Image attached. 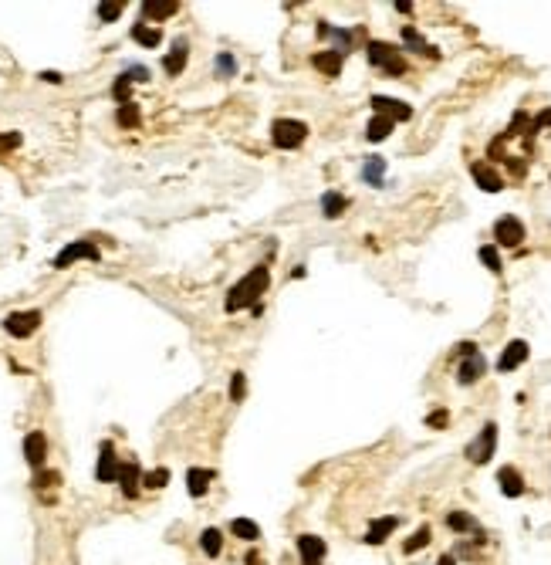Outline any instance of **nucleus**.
I'll use <instances>...</instances> for the list:
<instances>
[{
    "mask_svg": "<svg viewBox=\"0 0 551 565\" xmlns=\"http://www.w3.org/2000/svg\"><path fill=\"white\" fill-rule=\"evenodd\" d=\"M267 285H271V274H267L264 264H257L254 271H247L233 288L227 292V312H240V308H247V305H254L257 308V301H261V294L267 292Z\"/></svg>",
    "mask_w": 551,
    "mask_h": 565,
    "instance_id": "f257e3e1",
    "label": "nucleus"
},
{
    "mask_svg": "<svg viewBox=\"0 0 551 565\" xmlns=\"http://www.w3.org/2000/svg\"><path fill=\"white\" fill-rule=\"evenodd\" d=\"M304 139H308V125L301 118H274L271 125V142L278 149H298Z\"/></svg>",
    "mask_w": 551,
    "mask_h": 565,
    "instance_id": "f03ea898",
    "label": "nucleus"
},
{
    "mask_svg": "<svg viewBox=\"0 0 551 565\" xmlns=\"http://www.w3.org/2000/svg\"><path fill=\"white\" fill-rule=\"evenodd\" d=\"M365 55H369V61H372L376 68H382L386 75H402V72H406V61H402V55L396 51V44H386V41H369Z\"/></svg>",
    "mask_w": 551,
    "mask_h": 565,
    "instance_id": "7ed1b4c3",
    "label": "nucleus"
},
{
    "mask_svg": "<svg viewBox=\"0 0 551 565\" xmlns=\"http://www.w3.org/2000/svg\"><path fill=\"white\" fill-rule=\"evenodd\" d=\"M494 450H497V423H484L480 437L467 447V461L470 464H487L494 457Z\"/></svg>",
    "mask_w": 551,
    "mask_h": 565,
    "instance_id": "20e7f679",
    "label": "nucleus"
},
{
    "mask_svg": "<svg viewBox=\"0 0 551 565\" xmlns=\"http://www.w3.org/2000/svg\"><path fill=\"white\" fill-rule=\"evenodd\" d=\"M38 325H41L38 308H31V312H11L7 318H4V332H7V335H14V339H27V335H34Z\"/></svg>",
    "mask_w": 551,
    "mask_h": 565,
    "instance_id": "39448f33",
    "label": "nucleus"
},
{
    "mask_svg": "<svg viewBox=\"0 0 551 565\" xmlns=\"http://www.w3.org/2000/svg\"><path fill=\"white\" fill-rule=\"evenodd\" d=\"M98 257H102V251H98L95 244L75 240V244H68L64 251L55 254V268H68V264H75V261H98Z\"/></svg>",
    "mask_w": 551,
    "mask_h": 565,
    "instance_id": "423d86ee",
    "label": "nucleus"
},
{
    "mask_svg": "<svg viewBox=\"0 0 551 565\" xmlns=\"http://www.w3.org/2000/svg\"><path fill=\"white\" fill-rule=\"evenodd\" d=\"M118 470H122V464H118V457H115L112 440H102V447H98L95 477L102 481V484H112V481H118Z\"/></svg>",
    "mask_w": 551,
    "mask_h": 565,
    "instance_id": "0eeeda50",
    "label": "nucleus"
},
{
    "mask_svg": "<svg viewBox=\"0 0 551 565\" xmlns=\"http://www.w3.org/2000/svg\"><path fill=\"white\" fill-rule=\"evenodd\" d=\"M494 237H497V244L501 247H517L521 240H524V224L517 220V217H501L494 224Z\"/></svg>",
    "mask_w": 551,
    "mask_h": 565,
    "instance_id": "6e6552de",
    "label": "nucleus"
},
{
    "mask_svg": "<svg viewBox=\"0 0 551 565\" xmlns=\"http://www.w3.org/2000/svg\"><path fill=\"white\" fill-rule=\"evenodd\" d=\"M372 109H376V116H386V118H393V122H409L413 118V109L406 102H400V98L372 95Z\"/></svg>",
    "mask_w": 551,
    "mask_h": 565,
    "instance_id": "1a4fd4ad",
    "label": "nucleus"
},
{
    "mask_svg": "<svg viewBox=\"0 0 551 565\" xmlns=\"http://www.w3.org/2000/svg\"><path fill=\"white\" fill-rule=\"evenodd\" d=\"M24 457H27V464L34 470H41L44 457H48V437H44L41 430H31V433L24 437Z\"/></svg>",
    "mask_w": 551,
    "mask_h": 565,
    "instance_id": "9d476101",
    "label": "nucleus"
},
{
    "mask_svg": "<svg viewBox=\"0 0 551 565\" xmlns=\"http://www.w3.org/2000/svg\"><path fill=\"white\" fill-rule=\"evenodd\" d=\"M470 173H474V183L480 190H487V193H501L504 190V179H501V173H497L491 163H474Z\"/></svg>",
    "mask_w": 551,
    "mask_h": 565,
    "instance_id": "9b49d317",
    "label": "nucleus"
},
{
    "mask_svg": "<svg viewBox=\"0 0 551 565\" xmlns=\"http://www.w3.org/2000/svg\"><path fill=\"white\" fill-rule=\"evenodd\" d=\"M484 372H487V359L477 352V355H470V359H463V362H460V369H456V383H460V386H474Z\"/></svg>",
    "mask_w": 551,
    "mask_h": 565,
    "instance_id": "f8f14e48",
    "label": "nucleus"
},
{
    "mask_svg": "<svg viewBox=\"0 0 551 565\" xmlns=\"http://www.w3.org/2000/svg\"><path fill=\"white\" fill-rule=\"evenodd\" d=\"M298 555H301V565H322L325 538H318V535H301L298 538Z\"/></svg>",
    "mask_w": 551,
    "mask_h": 565,
    "instance_id": "ddd939ff",
    "label": "nucleus"
},
{
    "mask_svg": "<svg viewBox=\"0 0 551 565\" xmlns=\"http://www.w3.org/2000/svg\"><path fill=\"white\" fill-rule=\"evenodd\" d=\"M524 359H528V342H524V339H514L511 346L501 352V359H497V369H501V372H511V369H517V366H521Z\"/></svg>",
    "mask_w": 551,
    "mask_h": 565,
    "instance_id": "4468645a",
    "label": "nucleus"
},
{
    "mask_svg": "<svg viewBox=\"0 0 551 565\" xmlns=\"http://www.w3.org/2000/svg\"><path fill=\"white\" fill-rule=\"evenodd\" d=\"M186 55H190V41L186 38H176L172 41V51L163 58V68H166V75H179L183 68H186Z\"/></svg>",
    "mask_w": 551,
    "mask_h": 565,
    "instance_id": "2eb2a0df",
    "label": "nucleus"
},
{
    "mask_svg": "<svg viewBox=\"0 0 551 565\" xmlns=\"http://www.w3.org/2000/svg\"><path fill=\"white\" fill-rule=\"evenodd\" d=\"M396 528H400V518H396V515L376 518V522L369 525V531H365V542H369V545H382V542H386V538H389Z\"/></svg>",
    "mask_w": 551,
    "mask_h": 565,
    "instance_id": "dca6fc26",
    "label": "nucleus"
},
{
    "mask_svg": "<svg viewBox=\"0 0 551 565\" xmlns=\"http://www.w3.org/2000/svg\"><path fill=\"white\" fill-rule=\"evenodd\" d=\"M311 64H315V72H322L325 79H335V75H342V51H318L315 58H311Z\"/></svg>",
    "mask_w": 551,
    "mask_h": 565,
    "instance_id": "f3484780",
    "label": "nucleus"
},
{
    "mask_svg": "<svg viewBox=\"0 0 551 565\" xmlns=\"http://www.w3.org/2000/svg\"><path fill=\"white\" fill-rule=\"evenodd\" d=\"M497 484L504 491V498H521L524 494V477L517 474V468H501L497 470Z\"/></svg>",
    "mask_w": 551,
    "mask_h": 565,
    "instance_id": "a211bd4d",
    "label": "nucleus"
},
{
    "mask_svg": "<svg viewBox=\"0 0 551 565\" xmlns=\"http://www.w3.org/2000/svg\"><path fill=\"white\" fill-rule=\"evenodd\" d=\"M139 481H142L139 464H122V470H118V484H122V494H125V498H139Z\"/></svg>",
    "mask_w": 551,
    "mask_h": 565,
    "instance_id": "6ab92c4d",
    "label": "nucleus"
},
{
    "mask_svg": "<svg viewBox=\"0 0 551 565\" xmlns=\"http://www.w3.org/2000/svg\"><path fill=\"white\" fill-rule=\"evenodd\" d=\"M176 11H179V0H146V4H142V14L152 18V20H166V18H172Z\"/></svg>",
    "mask_w": 551,
    "mask_h": 565,
    "instance_id": "aec40b11",
    "label": "nucleus"
},
{
    "mask_svg": "<svg viewBox=\"0 0 551 565\" xmlns=\"http://www.w3.org/2000/svg\"><path fill=\"white\" fill-rule=\"evenodd\" d=\"M210 481H213V474H210L207 468H190L186 470V491H190L193 498H203L207 494Z\"/></svg>",
    "mask_w": 551,
    "mask_h": 565,
    "instance_id": "412c9836",
    "label": "nucleus"
},
{
    "mask_svg": "<svg viewBox=\"0 0 551 565\" xmlns=\"http://www.w3.org/2000/svg\"><path fill=\"white\" fill-rule=\"evenodd\" d=\"M132 41L135 44H142V48H159V44H163V31H159V27H149L146 20H139L132 27Z\"/></svg>",
    "mask_w": 551,
    "mask_h": 565,
    "instance_id": "4be33fe9",
    "label": "nucleus"
},
{
    "mask_svg": "<svg viewBox=\"0 0 551 565\" xmlns=\"http://www.w3.org/2000/svg\"><path fill=\"white\" fill-rule=\"evenodd\" d=\"M362 179H365L369 186H382V183H386V159L382 156L365 159V166H362Z\"/></svg>",
    "mask_w": 551,
    "mask_h": 565,
    "instance_id": "5701e85b",
    "label": "nucleus"
},
{
    "mask_svg": "<svg viewBox=\"0 0 551 565\" xmlns=\"http://www.w3.org/2000/svg\"><path fill=\"white\" fill-rule=\"evenodd\" d=\"M393 125H396L393 118H386V116H372V118H369V125H365V139H369V142H382V139H386L389 132H393Z\"/></svg>",
    "mask_w": 551,
    "mask_h": 565,
    "instance_id": "b1692460",
    "label": "nucleus"
},
{
    "mask_svg": "<svg viewBox=\"0 0 551 565\" xmlns=\"http://www.w3.org/2000/svg\"><path fill=\"white\" fill-rule=\"evenodd\" d=\"M200 548L207 552L210 559H217V555L224 552V535H220V528H203V535H200Z\"/></svg>",
    "mask_w": 551,
    "mask_h": 565,
    "instance_id": "393cba45",
    "label": "nucleus"
},
{
    "mask_svg": "<svg viewBox=\"0 0 551 565\" xmlns=\"http://www.w3.org/2000/svg\"><path fill=\"white\" fill-rule=\"evenodd\" d=\"M348 207V200H345L342 193H335V190H328V193L322 196V214L328 217V220H335V217H342V210Z\"/></svg>",
    "mask_w": 551,
    "mask_h": 565,
    "instance_id": "a878e982",
    "label": "nucleus"
},
{
    "mask_svg": "<svg viewBox=\"0 0 551 565\" xmlns=\"http://www.w3.org/2000/svg\"><path fill=\"white\" fill-rule=\"evenodd\" d=\"M230 531H233L237 538H244V542H257V538H261V528L254 525L250 518H233V522H230Z\"/></svg>",
    "mask_w": 551,
    "mask_h": 565,
    "instance_id": "bb28decb",
    "label": "nucleus"
},
{
    "mask_svg": "<svg viewBox=\"0 0 551 565\" xmlns=\"http://www.w3.org/2000/svg\"><path fill=\"white\" fill-rule=\"evenodd\" d=\"M426 545H430V528L419 525L416 531H413V535H409V538L402 542V552H406V555H416L419 548H426Z\"/></svg>",
    "mask_w": 551,
    "mask_h": 565,
    "instance_id": "cd10ccee",
    "label": "nucleus"
},
{
    "mask_svg": "<svg viewBox=\"0 0 551 565\" xmlns=\"http://www.w3.org/2000/svg\"><path fill=\"white\" fill-rule=\"evenodd\" d=\"M402 41L413 48V51H419V55H430V58H437V48H430L426 41L419 38V31L416 27H402Z\"/></svg>",
    "mask_w": 551,
    "mask_h": 565,
    "instance_id": "c85d7f7f",
    "label": "nucleus"
},
{
    "mask_svg": "<svg viewBox=\"0 0 551 565\" xmlns=\"http://www.w3.org/2000/svg\"><path fill=\"white\" fill-rule=\"evenodd\" d=\"M447 525L454 528V531H474V535L480 531L477 522H474V515H467V511H450V515H447Z\"/></svg>",
    "mask_w": 551,
    "mask_h": 565,
    "instance_id": "c756f323",
    "label": "nucleus"
},
{
    "mask_svg": "<svg viewBox=\"0 0 551 565\" xmlns=\"http://www.w3.org/2000/svg\"><path fill=\"white\" fill-rule=\"evenodd\" d=\"M115 118H118V125H122V129H135V125L142 122V112H139V105H135V102H129V105H118V116Z\"/></svg>",
    "mask_w": 551,
    "mask_h": 565,
    "instance_id": "7c9ffc66",
    "label": "nucleus"
},
{
    "mask_svg": "<svg viewBox=\"0 0 551 565\" xmlns=\"http://www.w3.org/2000/svg\"><path fill=\"white\" fill-rule=\"evenodd\" d=\"M112 95H115V102H122V105H129V98H132V79L122 72L118 79H115V85H112Z\"/></svg>",
    "mask_w": 551,
    "mask_h": 565,
    "instance_id": "2f4dec72",
    "label": "nucleus"
},
{
    "mask_svg": "<svg viewBox=\"0 0 551 565\" xmlns=\"http://www.w3.org/2000/svg\"><path fill=\"white\" fill-rule=\"evenodd\" d=\"M237 75V58L230 51H220L217 55V79H233Z\"/></svg>",
    "mask_w": 551,
    "mask_h": 565,
    "instance_id": "473e14b6",
    "label": "nucleus"
},
{
    "mask_svg": "<svg viewBox=\"0 0 551 565\" xmlns=\"http://www.w3.org/2000/svg\"><path fill=\"white\" fill-rule=\"evenodd\" d=\"M122 7H125L122 0H102L98 4V18L105 20V24H112V20L122 18Z\"/></svg>",
    "mask_w": 551,
    "mask_h": 565,
    "instance_id": "72a5a7b5",
    "label": "nucleus"
},
{
    "mask_svg": "<svg viewBox=\"0 0 551 565\" xmlns=\"http://www.w3.org/2000/svg\"><path fill=\"white\" fill-rule=\"evenodd\" d=\"M244 396H247V379H244V372H233L230 376V400L240 403Z\"/></svg>",
    "mask_w": 551,
    "mask_h": 565,
    "instance_id": "f704fd0d",
    "label": "nucleus"
},
{
    "mask_svg": "<svg viewBox=\"0 0 551 565\" xmlns=\"http://www.w3.org/2000/svg\"><path fill=\"white\" fill-rule=\"evenodd\" d=\"M480 261H484V264H487L494 274H501V268H504V264H501V254H497V247H491V244H484V247H480Z\"/></svg>",
    "mask_w": 551,
    "mask_h": 565,
    "instance_id": "c9c22d12",
    "label": "nucleus"
},
{
    "mask_svg": "<svg viewBox=\"0 0 551 565\" xmlns=\"http://www.w3.org/2000/svg\"><path fill=\"white\" fill-rule=\"evenodd\" d=\"M142 481H146V487H163L166 481H170V470L159 468V470H152V474H146Z\"/></svg>",
    "mask_w": 551,
    "mask_h": 565,
    "instance_id": "e433bc0d",
    "label": "nucleus"
},
{
    "mask_svg": "<svg viewBox=\"0 0 551 565\" xmlns=\"http://www.w3.org/2000/svg\"><path fill=\"white\" fill-rule=\"evenodd\" d=\"M20 142H24V136H20V132H0V153H7V149H18Z\"/></svg>",
    "mask_w": 551,
    "mask_h": 565,
    "instance_id": "4c0bfd02",
    "label": "nucleus"
},
{
    "mask_svg": "<svg viewBox=\"0 0 551 565\" xmlns=\"http://www.w3.org/2000/svg\"><path fill=\"white\" fill-rule=\"evenodd\" d=\"M450 423V416H447V409H433L430 416H426V427H433V430H443Z\"/></svg>",
    "mask_w": 551,
    "mask_h": 565,
    "instance_id": "58836bf2",
    "label": "nucleus"
},
{
    "mask_svg": "<svg viewBox=\"0 0 551 565\" xmlns=\"http://www.w3.org/2000/svg\"><path fill=\"white\" fill-rule=\"evenodd\" d=\"M125 75L132 81H149V68H142V64H132V68H125Z\"/></svg>",
    "mask_w": 551,
    "mask_h": 565,
    "instance_id": "ea45409f",
    "label": "nucleus"
},
{
    "mask_svg": "<svg viewBox=\"0 0 551 565\" xmlns=\"http://www.w3.org/2000/svg\"><path fill=\"white\" fill-rule=\"evenodd\" d=\"M393 7H396V11H400V14H413V4H409V0H396V4H393Z\"/></svg>",
    "mask_w": 551,
    "mask_h": 565,
    "instance_id": "a19ab883",
    "label": "nucleus"
},
{
    "mask_svg": "<svg viewBox=\"0 0 551 565\" xmlns=\"http://www.w3.org/2000/svg\"><path fill=\"white\" fill-rule=\"evenodd\" d=\"M41 79H44V81H51V85H57V81H61V75H57V72H44Z\"/></svg>",
    "mask_w": 551,
    "mask_h": 565,
    "instance_id": "79ce46f5",
    "label": "nucleus"
},
{
    "mask_svg": "<svg viewBox=\"0 0 551 565\" xmlns=\"http://www.w3.org/2000/svg\"><path fill=\"white\" fill-rule=\"evenodd\" d=\"M437 565H456V559H454V555H440Z\"/></svg>",
    "mask_w": 551,
    "mask_h": 565,
    "instance_id": "37998d69",
    "label": "nucleus"
},
{
    "mask_svg": "<svg viewBox=\"0 0 551 565\" xmlns=\"http://www.w3.org/2000/svg\"><path fill=\"white\" fill-rule=\"evenodd\" d=\"M247 565H257V552H250L247 555Z\"/></svg>",
    "mask_w": 551,
    "mask_h": 565,
    "instance_id": "c03bdc74",
    "label": "nucleus"
}]
</instances>
